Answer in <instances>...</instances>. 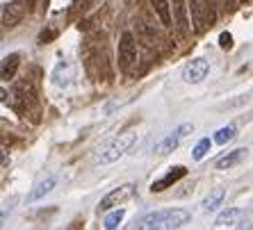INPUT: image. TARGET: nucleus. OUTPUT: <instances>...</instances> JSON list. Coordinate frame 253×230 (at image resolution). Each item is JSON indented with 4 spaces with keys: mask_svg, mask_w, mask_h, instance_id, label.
<instances>
[{
    "mask_svg": "<svg viewBox=\"0 0 253 230\" xmlns=\"http://www.w3.org/2000/svg\"><path fill=\"white\" fill-rule=\"evenodd\" d=\"M189 221L187 210H178V207H169V210H158L151 212L146 217H141L135 224V228L139 230H173L180 228Z\"/></svg>",
    "mask_w": 253,
    "mask_h": 230,
    "instance_id": "f257e3e1",
    "label": "nucleus"
},
{
    "mask_svg": "<svg viewBox=\"0 0 253 230\" xmlns=\"http://www.w3.org/2000/svg\"><path fill=\"white\" fill-rule=\"evenodd\" d=\"M135 139H137L135 132H121V135H117L114 139H110V142L103 144V146L96 151L94 162L96 164H112V162H117L119 157H124V155L128 153L130 146L135 144Z\"/></svg>",
    "mask_w": 253,
    "mask_h": 230,
    "instance_id": "f03ea898",
    "label": "nucleus"
},
{
    "mask_svg": "<svg viewBox=\"0 0 253 230\" xmlns=\"http://www.w3.org/2000/svg\"><path fill=\"white\" fill-rule=\"evenodd\" d=\"M189 12L196 32H203L206 28L214 25V9L208 0H189Z\"/></svg>",
    "mask_w": 253,
    "mask_h": 230,
    "instance_id": "7ed1b4c3",
    "label": "nucleus"
},
{
    "mask_svg": "<svg viewBox=\"0 0 253 230\" xmlns=\"http://www.w3.org/2000/svg\"><path fill=\"white\" fill-rule=\"evenodd\" d=\"M137 62V41L132 32H124L119 41V69L124 73H130L132 64Z\"/></svg>",
    "mask_w": 253,
    "mask_h": 230,
    "instance_id": "20e7f679",
    "label": "nucleus"
},
{
    "mask_svg": "<svg viewBox=\"0 0 253 230\" xmlns=\"http://www.w3.org/2000/svg\"><path fill=\"white\" fill-rule=\"evenodd\" d=\"M192 130H194V128H192V123L178 125L173 132H169V135H167L165 139H162V142L155 146V153H158V155H169L171 151H176V148L180 146V142H183V139L189 135V132H192Z\"/></svg>",
    "mask_w": 253,
    "mask_h": 230,
    "instance_id": "39448f33",
    "label": "nucleus"
},
{
    "mask_svg": "<svg viewBox=\"0 0 253 230\" xmlns=\"http://www.w3.org/2000/svg\"><path fill=\"white\" fill-rule=\"evenodd\" d=\"M208 71H210L208 59L196 57V59H192V62H189V64L183 69V80L187 84H199V82H203V80L208 77Z\"/></svg>",
    "mask_w": 253,
    "mask_h": 230,
    "instance_id": "423d86ee",
    "label": "nucleus"
},
{
    "mask_svg": "<svg viewBox=\"0 0 253 230\" xmlns=\"http://www.w3.org/2000/svg\"><path fill=\"white\" fill-rule=\"evenodd\" d=\"M171 9H173V25H176V30L180 32V37H187L189 28H192L189 14H187L189 5L185 0H171Z\"/></svg>",
    "mask_w": 253,
    "mask_h": 230,
    "instance_id": "0eeeda50",
    "label": "nucleus"
},
{
    "mask_svg": "<svg viewBox=\"0 0 253 230\" xmlns=\"http://www.w3.org/2000/svg\"><path fill=\"white\" fill-rule=\"evenodd\" d=\"M25 9H28L25 0H12V2H7V5L2 7V25H5V28L18 25L25 14Z\"/></svg>",
    "mask_w": 253,
    "mask_h": 230,
    "instance_id": "6e6552de",
    "label": "nucleus"
},
{
    "mask_svg": "<svg viewBox=\"0 0 253 230\" xmlns=\"http://www.w3.org/2000/svg\"><path fill=\"white\" fill-rule=\"evenodd\" d=\"M14 96H16L14 105H16L18 110H28V107L35 103V98H37V89H35V84L32 82L21 80V82L16 84V89H14Z\"/></svg>",
    "mask_w": 253,
    "mask_h": 230,
    "instance_id": "1a4fd4ad",
    "label": "nucleus"
},
{
    "mask_svg": "<svg viewBox=\"0 0 253 230\" xmlns=\"http://www.w3.org/2000/svg\"><path fill=\"white\" fill-rule=\"evenodd\" d=\"M132 192H135V187H132V185H121V187H117L114 192H110V194L100 201L98 207L103 210V212H105V210H112L114 205H121L126 198H130V196H132Z\"/></svg>",
    "mask_w": 253,
    "mask_h": 230,
    "instance_id": "9d476101",
    "label": "nucleus"
},
{
    "mask_svg": "<svg viewBox=\"0 0 253 230\" xmlns=\"http://www.w3.org/2000/svg\"><path fill=\"white\" fill-rule=\"evenodd\" d=\"M187 176V169H185V166H171L169 171H167V176L165 178H160V180H155L153 185H151V192H165L167 187H173V185L178 183V180H180V178H185Z\"/></svg>",
    "mask_w": 253,
    "mask_h": 230,
    "instance_id": "9b49d317",
    "label": "nucleus"
},
{
    "mask_svg": "<svg viewBox=\"0 0 253 230\" xmlns=\"http://www.w3.org/2000/svg\"><path fill=\"white\" fill-rule=\"evenodd\" d=\"M244 157H247V148H235V151H230L228 155H224V157H219L217 162H214V169H219V171L233 169V166H237Z\"/></svg>",
    "mask_w": 253,
    "mask_h": 230,
    "instance_id": "f8f14e48",
    "label": "nucleus"
},
{
    "mask_svg": "<svg viewBox=\"0 0 253 230\" xmlns=\"http://www.w3.org/2000/svg\"><path fill=\"white\" fill-rule=\"evenodd\" d=\"M55 176H48V178H43V180H39V183L35 185V189L28 194V203H37V201H42L46 194H50L53 192V187H55Z\"/></svg>",
    "mask_w": 253,
    "mask_h": 230,
    "instance_id": "ddd939ff",
    "label": "nucleus"
},
{
    "mask_svg": "<svg viewBox=\"0 0 253 230\" xmlns=\"http://www.w3.org/2000/svg\"><path fill=\"white\" fill-rule=\"evenodd\" d=\"M151 5H153L155 14H158L160 23L165 25V28H171V25H173V18H171V2L169 0H151Z\"/></svg>",
    "mask_w": 253,
    "mask_h": 230,
    "instance_id": "4468645a",
    "label": "nucleus"
},
{
    "mask_svg": "<svg viewBox=\"0 0 253 230\" xmlns=\"http://www.w3.org/2000/svg\"><path fill=\"white\" fill-rule=\"evenodd\" d=\"M224 196H226V189L224 187H217V189H212L210 194L206 196V201L201 203V207H203V212H214L219 205H221V201H224Z\"/></svg>",
    "mask_w": 253,
    "mask_h": 230,
    "instance_id": "2eb2a0df",
    "label": "nucleus"
},
{
    "mask_svg": "<svg viewBox=\"0 0 253 230\" xmlns=\"http://www.w3.org/2000/svg\"><path fill=\"white\" fill-rule=\"evenodd\" d=\"M18 64H21V55L18 53L7 55L2 59V80H14V76L18 71Z\"/></svg>",
    "mask_w": 253,
    "mask_h": 230,
    "instance_id": "dca6fc26",
    "label": "nucleus"
},
{
    "mask_svg": "<svg viewBox=\"0 0 253 230\" xmlns=\"http://www.w3.org/2000/svg\"><path fill=\"white\" fill-rule=\"evenodd\" d=\"M135 32H137V39L144 41V46H153V41H158V32L151 30L146 23H137Z\"/></svg>",
    "mask_w": 253,
    "mask_h": 230,
    "instance_id": "f3484780",
    "label": "nucleus"
},
{
    "mask_svg": "<svg viewBox=\"0 0 253 230\" xmlns=\"http://www.w3.org/2000/svg\"><path fill=\"white\" fill-rule=\"evenodd\" d=\"M240 217H242V210H240V207H228V210H224V212L219 214L214 224H217V226H235Z\"/></svg>",
    "mask_w": 253,
    "mask_h": 230,
    "instance_id": "a211bd4d",
    "label": "nucleus"
},
{
    "mask_svg": "<svg viewBox=\"0 0 253 230\" xmlns=\"http://www.w3.org/2000/svg\"><path fill=\"white\" fill-rule=\"evenodd\" d=\"M230 139H235V125H226V128L217 130V135H214V144H228Z\"/></svg>",
    "mask_w": 253,
    "mask_h": 230,
    "instance_id": "6ab92c4d",
    "label": "nucleus"
},
{
    "mask_svg": "<svg viewBox=\"0 0 253 230\" xmlns=\"http://www.w3.org/2000/svg\"><path fill=\"white\" fill-rule=\"evenodd\" d=\"M124 217H126V210H114V212H110L105 217V228L107 230H112V228H119V224L124 221Z\"/></svg>",
    "mask_w": 253,
    "mask_h": 230,
    "instance_id": "aec40b11",
    "label": "nucleus"
},
{
    "mask_svg": "<svg viewBox=\"0 0 253 230\" xmlns=\"http://www.w3.org/2000/svg\"><path fill=\"white\" fill-rule=\"evenodd\" d=\"M212 142H214V139H212ZM212 142L208 139V137H206V139H201V142L196 144V148H194V159H203V157H206V153L210 151Z\"/></svg>",
    "mask_w": 253,
    "mask_h": 230,
    "instance_id": "412c9836",
    "label": "nucleus"
},
{
    "mask_svg": "<svg viewBox=\"0 0 253 230\" xmlns=\"http://www.w3.org/2000/svg\"><path fill=\"white\" fill-rule=\"evenodd\" d=\"M219 46L224 48V50H228V48H233V37H230L228 32H221V37H219Z\"/></svg>",
    "mask_w": 253,
    "mask_h": 230,
    "instance_id": "4be33fe9",
    "label": "nucleus"
},
{
    "mask_svg": "<svg viewBox=\"0 0 253 230\" xmlns=\"http://www.w3.org/2000/svg\"><path fill=\"white\" fill-rule=\"evenodd\" d=\"M55 35H57L55 30H48V32H46V30H43L42 35H39V41H42V43H48V41H50V39H55Z\"/></svg>",
    "mask_w": 253,
    "mask_h": 230,
    "instance_id": "5701e85b",
    "label": "nucleus"
},
{
    "mask_svg": "<svg viewBox=\"0 0 253 230\" xmlns=\"http://www.w3.org/2000/svg\"><path fill=\"white\" fill-rule=\"evenodd\" d=\"M91 2H94V0H78V5L83 7V9H89V7H91Z\"/></svg>",
    "mask_w": 253,
    "mask_h": 230,
    "instance_id": "b1692460",
    "label": "nucleus"
},
{
    "mask_svg": "<svg viewBox=\"0 0 253 230\" xmlns=\"http://www.w3.org/2000/svg\"><path fill=\"white\" fill-rule=\"evenodd\" d=\"M25 5H28V9H35V7H37V0H25Z\"/></svg>",
    "mask_w": 253,
    "mask_h": 230,
    "instance_id": "393cba45",
    "label": "nucleus"
},
{
    "mask_svg": "<svg viewBox=\"0 0 253 230\" xmlns=\"http://www.w3.org/2000/svg\"><path fill=\"white\" fill-rule=\"evenodd\" d=\"M224 5H226V7H230V9H233V7H235V0H224Z\"/></svg>",
    "mask_w": 253,
    "mask_h": 230,
    "instance_id": "a878e982",
    "label": "nucleus"
},
{
    "mask_svg": "<svg viewBox=\"0 0 253 230\" xmlns=\"http://www.w3.org/2000/svg\"><path fill=\"white\" fill-rule=\"evenodd\" d=\"M240 2H249V0H240Z\"/></svg>",
    "mask_w": 253,
    "mask_h": 230,
    "instance_id": "bb28decb",
    "label": "nucleus"
}]
</instances>
